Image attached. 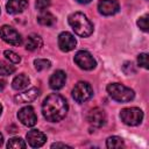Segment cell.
I'll return each instance as SVG.
<instances>
[{
	"label": "cell",
	"instance_id": "1",
	"mask_svg": "<svg viewBox=\"0 0 149 149\" xmlns=\"http://www.w3.org/2000/svg\"><path fill=\"white\" fill-rule=\"evenodd\" d=\"M43 116L50 122H58L68 113V102L61 94L52 93L48 95L42 104Z\"/></svg>",
	"mask_w": 149,
	"mask_h": 149
},
{
	"label": "cell",
	"instance_id": "2",
	"mask_svg": "<svg viewBox=\"0 0 149 149\" xmlns=\"http://www.w3.org/2000/svg\"><path fill=\"white\" fill-rule=\"evenodd\" d=\"M69 24L80 37H87L93 33V24L87 16L80 12L72 13L69 16Z\"/></svg>",
	"mask_w": 149,
	"mask_h": 149
},
{
	"label": "cell",
	"instance_id": "3",
	"mask_svg": "<svg viewBox=\"0 0 149 149\" xmlns=\"http://www.w3.org/2000/svg\"><path fill=\"white\" fill-rule=\"evenodd\" d=\"M107 92L114 99L119 102H128L134 99L135 93L130 87H127L119 83H112L107 85Z\"/></svg>",
	"mask_w": 149,
	"mask_h": 149
},
{
	"label": "cell",
	"instance_id": "4",
	"mask_svg": "<svg viewBox=\"0 0 149 149\" xmlns=\"http://www.w3.org/2000/svg\"><path fill=\"white\" fill-rule=\"evenodd\" d=\"M120 118L122 122L128 126H137L143 119V112L137 107L123 108L120 112Z\"/></svg>",
	"mask_w": 149,
	"mask_h": 149
},
{
	"label": "cell",
	"instance_id": "5",
	"mask_svg": "<svg viewBox=\"0 0 149 149\" xmlns=\"http://www.w3.org/2000/svg\"><path fill=\"white\" fill-rule=\"evenodd\" d=\"M92 95L93 90L87 81H78L72 90V97L77 102H84L88 100Z\"/></svg>",
	"mask_w": 149,
	"mask_h": 149
},
{
	"label": "cell",
	"instance_id": "6",
	"mask_svg": "<svg viewBox=\"0 0 149 149\" xmlns=\"http://www.w3.org/2000/svg\"><path fill=\"white\" fill-rule=\"evenodd\" d=\"M74 62L83 70H92L97 65V62L93 56L85 50H80L74 55Z\"/></svg>",
	"mask_w": 149,
	"mask_h": 149
},
{
	"label": "cell",
	"instance_id": "7",
	"mask_svg": "<svg viewBox=\"0 0 149 149\" xmlns=\"http://www.w3.org/2000/svg\"><path fill=\"white\" fill-rule=\"evenodd\" d=\"M0 37L8 44L12 45H20L22 43V37L13 27L2 26L0 28Z\"/></svg>",
	"mask_w": 149,
	"mask_h": 149
},
{
	"label": "cell",
	"instance_id": "8",
	"mask_svg": "<svg viewBox=\"0 0 149 149\" xmlns=\"http://www.w3.org/2000/svg\"><path fill=\"white\" fill-rule=\"evenodd\" d=\"M17 118L21 121V123L27 126V127H33L37 122V116H36L35 111L31 106L22 107L17 113Z\"/></svg>",
	"mask_w": 149,
	"mask_h": 149
},
{
	"label": "cell",
	"instance_id": "9",
	"mask_svg": "<svg viewBox=\"0 0 149 149\" xmlns=\"http://www.w3.org/2000/svg\"><path fill=\"white\" fill-rule=\"evenodd\" d=\"M87 121L91 126L93 127H101L105 125L106 122V113L104 109L99 108V107H95L93 109H91L87 114Z\"/></svg>",
	"mask_w": 149,
	"mask_h": 149
},
{
	"label": "cell",
	"instance_id": "10",
	"mask_svg": "<svg viewBox=\"0 0 149 149\" xmlns=\"http://www.w3.org/2000/svg\"><path fill=\"white\" fill-rule=\"evenodd\" d=\"M76 38L69 31H63L58 36V47L62 51L68 52L76 48Z\"/></svg>",
	"mask_w": 149,
	"mask_h": 149
},
{
	"label": "cell",
	"instance_id": "11",
	"mask_svg": "<svg viewBox=\"0 0 149 149\" xmlns=\"http://www.w3.org/2000/svg\"><path fill=\"white\" fill-rule=\"evenodd\" d=\"M99 13L102 15H114L119 12L120 6L116 0H100L98 3Z\"/></svg>",
	"mask_w": 149,
	"mask_h": 149
},
{
	"label": "cell",
	"instance_id": "12",
	"mask_svg": "<svg viewBox=\"0 0 149 149\" xmlns=\"http://www.w3.org/2000/svg\"><path fill=\"white\" fill-rule=\"evenodd\" d=\"M27 141H28V144L33 148H38V147H42L45 141H47V136L37 130V129H33V130H29L27 133Z\"/></svg>",
	"mask_w": 149,
	"mask_h": 149
},
{
	"label": "cell",
	"instance_id": "13",
	"mask_svg": "<svg viewBox=\"0 0 149 149\" xmlns=\"http://www.w3.org/2000/svg\"><path fill=\"white\" fill-rule=\"evenodd\" d=\"M40 95V90L37 87H31L22 93H19L14 97V101L17 104H27L34 101Z\"/></svg>",
	"mask_w": 149,
	"mask_h": 149
},
{
	"label": "cell",
	"instance_id": "14",
	"mask_svg": "<svg viewBox=\"0 0 149 149\" xmlns=\"http://www.w3.org/2000/svg\"><path fill=\"white\" fill-rule=\"evenodd\" d=\"M65 80H66L65 72L62 70H57L51 74V77L49 79V85L52 90H61L64 86Z\"/></svg>",
	"mask_w": 149,
	"mask_h": 149
},
{
	"label": "cell",
	"instance_id": "15",
	"mask_svg": "<svg viewBox=\"0 0 149 149\" xmlns=\"http://www.w3.org/2000/svg\"><path fill=\"white\" fill-rule=\"evenodd\" d=\"M28 7V0H8L6 3V9L9 14L22 13Z\"/></svg>",
	"mask_w": 149,
	"mask_h": 149
},
{
	"label": "cell",
	"instance_id": "16",
	"mask_svg": "<svg viewBox=\"0 0 149 149\" xmlns=\"http://www.w3.org/2000/svg\"><path fill=\"white\" fill-rule=\"evenodd\" d=\"M42 44H43V41L38 35H30V36H28L24 45H26L27 50L34 51V50L40 49L42 47Z\"/></svg>",
	"mask_w": 149,
	"mask_h": 149
},
{
	"label": "cell",
	"instance_id": "17",
	"mask_svg": "<svg viewBox=\"0 0 149 149\" xmlns=\"http://www.w3.org/2000/svg\"><path fill=\"white\" fill-rule=\"evenodd\" d=\"M29 81H30V80H29L28 76H26L24 73H21V74L16 76V77L13 79L12 86H13L14 90H23V88H26V87L29 85Z\"/></svg>",
	"mask_w": 149,
	"mask_h": 149
},
{
	"label": "cell",
	"instance_id": "18",
	"mask_svg": "<svg viewBox=\"0 0 149 149\" xmlns=\"http://www.w3.org/2000/svg\"><path fill=\"white\" fill-rule=\"evenodd\" d=\"M37 21L42 26H52L56 22V17L51 13L44 10V12H41V14L37 16Z\"/></svg>",
	"mask_w": 149,
	"mask_h": 149
},
{
	"label": "cell",
	"instance_id": "19",
	"mask_svg": "<svg viewBox=\"0 0 149 149\" xmlns=\"http://www.w3.org/2000/svg\"><path fill=\"white\" fill-rule=\"evenodd\" d=\"M106 147L107 148H122L125 147L123 140L119 136H109L106 141Z\"/></svg>",
	"mask_w": 149,
	"mask_h": 149
},
{
	"label": "cell",
	"instance_id": "20",
	"mask_svg": "<svg viewBox=\"0 0 149 149\" xmlns=\"http://www.w3.org/2000/svg\"><path fill=\"white\" fill-rule=\"evenodd\" d=\"M7 148H12V149H24L26 148V143L21 137H12L9 139L8 143H7Z\"/></svg>",
	"mask_w": 149,
	"mask_h": 149
},
{
	"label": "cell",
	"instance_id": "21",
	"mask_svg": "<svg viewBox=\"0 0 149 149\" xmlns=\"http://www.w3.org/2000/svg\"><path fill=\"white\" fill-rule=\"evenodd\" d=\"M15 71V66L6 63L3 61H0V76H9Z\"/></svg>",
	"mask_w": 149,
	"mask_h": 149
},
{
	"label": "cell",
	"instance_id": "22",
	"mask_svg": "<svg viewBox=\"0 0 149 149\" xmlns=\"http://www.w3.org/2000/svg\"><path fill=\"white\" fill-rule=\"evenodd\" d=\"M34 65L35 69L37 71H42V70H47L51 66V63L49 59H43V58H37L34 61Z\"/></svg>",
	"mask_w": 149,
	"mask_h": 149
},
{
	"label": "cell",
	"instance_id": "23",
	"mask_svg": "<svg viewBox=\"0 0 149 149\" xmlns=\"http://www.w3.org/2000/svg\"><path fill=\"white\" fill-rule=\"evenodd\" d=\"M3 55H5V57H6L9 62H12V63H14V64H17V63L21 62V57H20L16 52H14V51H12V50H6V51L3 52Z\"/></svg>",
	"mask_w": 149,
	"mask_h": 149
},
{
	"label": "cell",
	"instance_id": "24",
	"mask_svg": "<svg viewBox=\"0 0 149 149\" xmlns=\"http://www.w3.org/2000/svg\"><path fill=\"white\" fill-rule=\"evenodd\" d=\"M137 26L143 30V31H148V14H144L142 16L139 17L137 20Z\"/></svg>",
	"mask_w": 149,
	"mask_h": 149
},
{
	"label": "cell",
	"instance_id": "25",
	"mask_svg": "<svg viewBox=\"0 0 149 149\" xmlns=\"http://www.w3.org/2000/svg\"><path fill=\"white\" fill-rule=\"evenodd\" d=\"M51 5V0H36L35 6L40 12H44Z\"/></svg>",
	"mask_w": 149,
	"mask_h": 149
},
{
	"label": "cell",
	"instance_id": "26",
	"mask_svg": "<svg viewBox=\"0 0 149 149\" xmlns=\"http://www.w3.org/2000/svg\"><path fill=\"white\" fill-rule=\"evenodd\" d=\"M137 63L140 66H142L143 69H148L149 65H148V55L146 52L143 54H140L139 57H137Z\"/></svg>",
	"mask_w": 149,
	"mask_h": 149
},
{
	"label": "cell",
	"instance_id": "27",
	"mask_svg": "<svg viewBox=\"0 0 149 149\" xmlns=\"http://www.w3.org/2000/svg\"><path fill=\"white\" fill-rule=\"evenodd\" d=\"M51 148H70V146L64 144V143H52Z\"/></svg>",
	"mask_w": 149,
	"mask_h": 149
},
{
	"label": "cell",
	"instance_id": "28",
	"mask_svg": "<svg viewBox=\"0 0 149 149\" xmlns=\"http://www.w3.org/2000/svg\"><path fill=\"white\" fill-rule=\"evenodd\" d=\"M5 86H6V81H5V80H2V79H0V92L5 88Z\"/></svg>",
	"mask_w": 149,
	"mask_h": 149
},
{
	"label": "cell",
	"instance_id": "29",
	"mask_svg": "<svg viewBox=\"0 0 149 149\" xmlns=\"http://www.w3.org/2000/svg\"><path fill=\"white\" fill-rule=\"evenodd\" d=\"M76 1H78V2H80V3H88L91 0H76Z\"/></svg>",
	"mask_w": 149,
	"mask_h": 149
},
{
	"label": "cell",
	"instance_id": "30",
	"mask_svg": "<svg viewBox=\"0 0 149 149\" xmlns=\"http://www.w3.org/2000/svg\"><path fill=\"white\" fill-rule=\"evenodd\" d=\"M2 142H3V137H2V134L0 133V146L2 144Z\"/></svg>",
	"mask_w": 149,
	"mask_h": 149
},
{
	"label": "cell",
	"instance_id": "31",
	"mask_svg": "<svg viewBox=\"0 0 149 149\" xmlns=\"http://www.w3.org/2000/svg\"><path fill=\"white\" fill-rule=\"evenodd\" d=\"M1 113H2V106H1V104H0V115H1Z\"/></svg>",
	"mask_w": 149,
	"mask_h": 149
}]
</instances>
